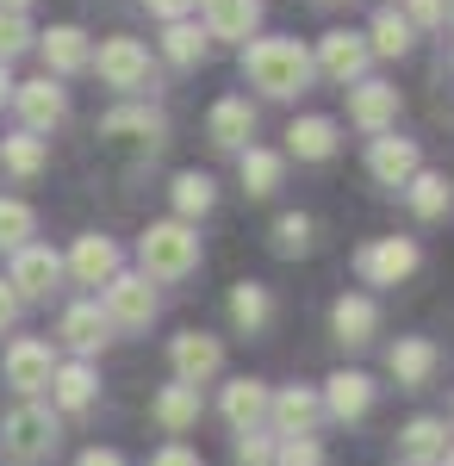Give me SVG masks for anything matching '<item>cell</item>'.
I'll return each instance as SVG.
<instances>
[{
  "label": "cell",
  "mask_w": 454,
  "mask_h": 466,
  "mask_svg": "<svg viewBox=\"0 0 454 466\" xmlns=\"http://www.w3.org/2000/svg\"><path fill=\"white\" fill-rule=\"evenodd\" d=\"M349 118L361 131L386 137V125L398 118V87H386V81H355L349 87Z\"/></svg>",
  "instance_id": "10"
},
{
  "label": "cell",
  "mask_w": 454,
  "mask_h": 466,
  "mask_svg": "<svg viewBox=\"0 0 454 466\" xmlns=\"http://www.w3.org/2000/svg\"><path fill=\"white\" fill-rule=\"evenodd\" d=\"M100 131L106 137H125V144H162V137H169V118H162V112L156 106H119V112H106L100 118Z\"/></svg>",
  "instance_id": "12"
},
{
  "label": "cell",
  "mask_w": 454,
  "mask_h": 466,
  "mask_svg": "<svg viewBox=\"0 0 454 466\" xmlns=\"http://www.w3.org/2000/svg\"><path fill=\"white\" fill-rule=\"evenodd\" d=\"M37 230V218L26 199H0V249H26Z\"/></svg>",
  "instance_id": "31"
},
{
  "label": "cell",
  "mask_w": 454,
  "mask_h": 466,
  "mask_svg": "<svg viewBox=\"0 0 454 466\" xmlns=\"http://www.w3.org/2000/svg\"><path fill=\"white\" fill-rule=\"evenodd\" d=\"M317 63H324V75H336V81H355V75L367 69V44H361L355 32H324Z\"/></svg>",
  "instance_id": "20"
},
{
  "label": "cell",
  "mask_w": 454,
  "mask_h": 466,
  "mask_svg": "<svg viewBox=\"0 0 454 466\" xmlns=\"http://www.w3.org/2000/svg\"><path fill=\"white\" fill-rule=\"evenodd\" d=\"M94 69H100V81H112V87H143V81H150V50H143L138 37H106Z\"/></svg>",
  "instance_id": "7"
},
{
  "label": "cell",
  "mask_w": 454,
  "mask_h": 466,
  "mask_svg": "<svg viewBox=\"0 0 454 466\" xmlns=\"http://www.w3.org/2000/svg\"><path fill=\"white\" fill-rule=\"evenodd\" d=\"M237 466H274V448H268V435H262V430L237 435Z\"/></svg>",
  "instance_id": "40"
},
{
  "label": "cell",
  "mask_w": 454,
  "mask_h": 466,
  "mask_svg": "<svg viewBox=\"0 0 454 466\" xmlns=\"http://www.w3.org/2000/svg\"><path fill=\"white\" fill-rule=\"evenodd\" d=\"M13 106H19V118L32 125V137L37 131H50V125H63L69 118V94L44 75V81H26V87H13Z\"/></svg>",
  "instance_id": "9"
},
{
  "label": "cell",
  "mask_w": 454,
  "mask_h": 466,
  "mask_svg": "<svg viewBox=\"0 0 454 466\" xmlns=\"http://www.w3.org/2000/svg\"><path fill=\"white\" fill-rule=\"evenodd\" d=\"M206 131H212L218 149H249V137H255V106H249V100H218L212 118H206Z\"/></svg>",
  "instance_id": "14"
},
{
  "label": "cell",
  "mask_w": 454,
  "mask_h": 466,
  "mask_svg": "<svg viewBox=\"0 0 454 466\" xmlns=\"http://www.w3.org/2000/svg\"><path fill=\"white\" fill-rule=\"evenodd\" d=\"M418 261L423 255H418L411 237H380V243H361V249H355V274H361L367 287H398Z\"/></svg>",
  "instance_id": "4"
},
{
  "label": "cell",
  "mask_w": 454,
  "mask_h": 466,
  "mask_svg": "<svg viewBox=\"0 0 454 466\" xmlns=\"http://www.w3.org/2000/svg\"><path fill=\"white\" fill-rule=\"evenodd\" d=\"M150 466H200V454H193V448H181V441H169V448H162Z\"/></svg>",
  "instance_id": "42"
},
{
  "label": "cell",
  "mask_w": 454,
  "mask_h": 466,
  "mask_svg": "<svg viewBox=\"0 0 454 466\" xmlns=\"http://www.w3.org/2000/svg\"><path fill=\"white\" fill-rule=\"evenodd\" d=\"M106 336H112V323H106L100 305H69V311H63V342H69L75 355L106 349Z\"/></svg>",
  "instance_id": "21"
},
{
  "label": "cell",
  "mask_w": 454,
  "mask_h": 466,
  "mask_svg": "<svg viewBox=\"0 0 454 466\" xmlns=\"http://www.w3.org/2000/svg\"><path fill=\"white\" fill-rule=\"evenodd\" d=\"M156 318V287L138 280V274H112L106 280V323L112 329H143Z\"/></svg>",
  "instance_id": "5"
},
{
  "label": "cell",
  "mask_w": 454,
  "mask_h": 466,
  "mask_svg": "<svg viewBox=\"0 0 454 466\" xmlns=\"http://www.w3.org/2000/svg\"><path fill=\"white\" fill-rule=\"evenodd\" d=\"M367 50H380V56H405V50H411V19L380 13V19H374V44H367Z\"/></svg>",
  "instance_id": "35"
},
{
  "label": "cell",
  "mask_w": 454,
  "mask_h": 466,
  "mask_svg": "<svg viewBox=\"0 0 454 466\" xmlns=\"http://www.w3.org/2000/svg\"><path fill=\"white\" fill-rule=\"evenodd\" d=\"M243 75L262 94L293 100V94H305V81H312V56H305V44H293V37H255L243 50Z\"/></svg>",
  "instance_id": "1"
},
{
  "label": "cell",
  "mask_w": 454,
  "mask_h": 466,
  "mask_svg": "<svg viewBox=\"0 0 454 466\" xmlns=\"http://www.w3.org/2000/svg\"><path fill=\"white\" fill-rule=\"evenodd\" d=\"M231 318L243 323V329H262V323L274 318V305H268V287H255V280H237V292H231Z\"/></svg>",
  "instance_id": "30"
},
{
  "label": "cell",
  "mask_w": 454,
  "mask_h": 466,
  "mask_svg": "<svg viewBox=\"0 0 454 466\" xmlns=\"http://www.w3.org/2000/svg\"><path fill=\"white\" fill-rule=\"evenodd\" d=\"M69 268H75V280H88V287H106L112 274H119V243L112 237H81L69 255Z\"/></svg>",
  "instance_id": "19"
},
{
  "label": "cell",
  "mask_w": 454,
  "mask_h": 466,
  "mask_svg": "<svg viewBox=\"0 0 454 466\" xmlns=\"http://www.w3.org/2000/svg\"><path fill=\"white\" fill-rule=\"evenodd\" d=\"M449 19H454V0H449Z\"/></svg>",
  "instance_id": "49"
},
{
  "label": "cell",
  "mask_w": 454,
  "mask_h": 466,
  "mask_svg": "<svg viewBox=\"0 0 454 466\" xmlns=\"http://www.w3.org/2000/svg\"><path fill=\"white\" fill-rule=\"evenodd\" d=\"M442 466H454V448H449V454H442Z\"/></svg>",
  "instance_id": "48"
},
{
  "label": "cell",
  "mask_w": 454,
  "mask_h": 466,
  "mask_svg": "<svg viewBox=\"0 0 454 466\" xmlns=\"http://www.w3.org/2000/svg\"><path fill=\"white\" fill-rule=\"evenodd\" d=\"M367 404H374V380H367V373H336V380L324 386V410L343 417V423L367 417Z\"/></svg>",
  "instance_id": "18"
},
{
  "label": "cell",
  "mask_w": 454,
  "mask_h": 466,
  "mask_svg": "<svg viewBox=\"0 0 454 466\" xmlns=\"http://www.w3.org/2000/svg\"><path fill=\"white\" fill-rule=\"evenodd\" d=\"M262 417H268V386L262 380H237V386H224V423L237 435L262 430Z\"/></svg>",
  "instance_id": "17"
},
{
  "label": "cell",
  "mask_w": 454,
  "mask_h": 466,
  "mask_svg": "<svg viewBox=\"0 0 454 466\" xmlns=\"http://www.w3.org/2000/svg\"><path fill=\"white\" fill-rule=\"evenodd\" d=\"M50 392H57L63 410H88V404H94V367H88V360L57 367V373H50Z\"/></svg>",
  "instance_id": "28"
},
{
  "label": "cell",
  "mask_w": 454,
  "mask_h": 466,
  "mask_svg": "<svg viewBox=\"0 0 454 466\" xmlns=\"http://www.w3.org/2000/svg\"><path fill=\"white\" fill-rule=\"evenodd\" d=\"M367 168H374L380 187H405V180L418 175V144H411V137H374Z\"/></svg>",
  "instance_id": "13"
},
{
  "label": "cell",
  "mask_w": 454,
  "mask_h": 466,
  "mask_svg": "<svg viewBox=\"0 0 454 466\" xmlns=\"http://www.w3.org/2000/svg\"><path fill=\"white\" fill-rule=\"evenodd\" d=\"M411 19L418 25H442L449 19V0H411Z\"/></svg>",
  "instance_id": "41"
},
{
  "label": "cell",
  "mask_w": 454,
  "mask_h": 466,
  "mask_svg": "<svg viewBox=\"0 0 454 466\" xmlns=\"http://www.w3.org/2000/svg\"><path fill=\"white\" fill-rule=\"evenodd\" d=\"M169 360H175L181 386H206L212 373L224 367V349H218V336H206V329H187V336H175Z\"/></svg>",
  "instance_id": "8"
},
{
  "label": "cell",
  "mask_w": 454,
  "mask_h": 466,
  "mask_svg": "<svg viewBox=\"0 0 454 466\" xmlns=\"http://www.w3.org/2000/svg\"><path fill=\"white\" fill-rule=\"evenodd\" d=\"M386 367H392V380H398V386H423V380L436 373V342H423V336H405V342H392Z\"/></svg>",
  "instance_id": "24"
},
{
  "label": "cell",
  "mask_w": 454,
  "mask_h": 466,
  "mask_svg": "<svg viewBox=\"0 0 454 466\" xmlns=\"http://www.w3.org/2000/svg\"><path fill=\"white\" fill-rule=\"evenodd\" d=\"M143 6H150L156 19H169V25H175V19H187V6H193V0H143Z\"/></svg>",
  "instance_id": "43"
},
{
  "label": "cell",
  "mask_w": 454,
  "mask_h": 466,
  "mask_svg": "<svg viewBox=\"0 0 454 466\" xmlns=\"http://www.w3.org/2000/svg\"><path fill=\"white\" fill-rule=\"evenodd\" d=\"M268 417H274L280 435H312V423L324 417V398L312 386H286L280 398H268Z\"/></svg>",
  "instance_id": "11"
},
{
  "label": "cell",
  "mask_w": 454,
  "mask_h": 466,
  "mask_svg": "<svg viewBox=\"0 0 454 466\" xmlns=\"http://www.w3.org/2000/svg\"><path fill=\"white\" fill-rule=\"evenodd\" d=\"M57 280H63V255H57V249H44V243L13 249V274H6V287L19 292V299H44Z\"/></svg>",
  "instance_id": "6"
},
{
  "label": "cell",
  "mask_w": 454,
  "mask_h": 466,
  "mask_svg": "<svg viewBox=\"0 0 454 466\" xmlns=\"http://www.w3.org/2000/svg\"><path fill=\"white\" fill-rule=\"evenodd\" d=\"M330 329H336V342H374V329H380V311H374V299H336V311H330Z\"/></svg>",
  "instance_id": "23"
},
{
  "label": "cell",
  "mask_w": 454,
  "mask_h": 466,
  "mask_svg": "<svg viewBox=\"0 0 454 466\" xmlns=\"http://www.w3.org/2000/svg\"><path fill=\"white\" fill-rule=\"evenodd\" d=\"M262 25V0H212L206 6V37H249Z\"/></svg>",
  "instance_id": "25"
},
{
  "label": "cell",
  "mask_w": 454,
  "mask_h": 466,
  "mask_svg": "<svg viewBox=\"0 0 454 466\" xmlns=\"http://www.w3.org/2000/svg\"><path fill=\"white\" fill-rule=\"evenodd\" d=\"M26 6H32V0H0V13H26Z\"/></svg>",
  "instance_id": "47"
},
{
  "label": "cell",
  "mask_w": 454,
  "mask_h": 466,
  "mask_svg": "<svg viewBox=\"0 0 454 466\" xmlns=\"http://www.w3.org/2000/svg\"><path fill=\"white\" fill-rule=\"evenodd\" d=\"M75 466H125V461H119L112 448H88V454H81V461H75Z\"/></svg>",
  "instance_id": "45"
},
{
  "label": "cell",
  "mask_w": 454,
  "mask_h": 466,
  "mask_svg": "<svg viewBox=\"0 0 454 466\" xmlns=\"http://www.w3.org/2000/svg\"><path fill=\"white\" fill-rule=\"evenodd\" d=\"M50 342H13L6 349V380L19 386V392H44L50 386Z\"/></svg>",
  "instance_id": "15"
},
{
  "label": "cell",
  "mask_w": 454,
  "mask_h": 466,
  "mask_svg": "<svg viewBox=\"0 0 454 466\" xmlns=\"http://www.w3.org/2000/svg\"><path fill=\"white\" fill-rule=\"evenodd\" d=\"M405 454H411V466H442V454H449V430L436 423V417H418V423H405Z\"/></svg>",
  "instance_id": "27"
},
{
  "label": "cell",
  "mask_w": 454,
  "mask_h": 466,
  "mask_svg": "<svg viewBox=\"0 0 454 466\" xmlns=\"http://www.w3.org/2000/svg\"><path fill=\"white\" fill-rule=\"evenodd\" d=\"M200 6H212V0H200Z\"/></svg>",
  "instance_id": "50"
},
{
  "label": "cell",
  "mask_w": 454,
  "mask_h": 466,
  "mask_svg": "<svg viewBox=\"0 0 454 466\" xmlns=\"http://www.w3.org/2000/svg\"><path fill=\"white\" fill-rule=\"evenodd\" d=\"M50 448H57V417H50L44 404H19V410L0 423V454L13 466H37Z\"/></svg>",
  "instance_id": "3"
},
{
  "label": "cell",
  "mask_w": 454,
  "mask_h": 466,
  "mask_svg": "<svg viewBox=\"0 0 454 466\" xmlns=\"http://www.w3.org/2000/svg\"><path fill=\"white\" fill-rule=\"evenodd\" d=\"M175 212H181V224L212 212V175H181L175 180Z\"/></svg>",
  "instance_id": "34"
},
{
  "label": "cell",
  "mask_w": 454,
  "mask_h": 466,
  "mask_svg": "<svg viewBox=\"0 0 454 466\" xmlns=\"http://www.w3.org/2000/svg\"><path fill=\"white\" fill-rule=\"evenodd\" d=\"M286 149H293L299 162H330V156H336V125H330V118H293V125H286Z\"/></svg>",
  "instance_id": "22"
},
{
  "label": "cell",
  "mask_w": 454,
  "mask_h": 466,
  "mask_svg": "<svg viewBox=\"0 0 454 466\" xmlns=\"http://www.w3.org/2000/svg\"><path fill=\"white\" fill-rule=\"evenodd\" d=\"M13 318H19V292H13L6 280H0V329H6Z\"/></svg>",
  "instance_id": "44"
},
{
  "label": "cell",
  "mask_w": 454,
  "mask_h": 466,
  "mask_svg": "<svg viewBox=\"0 0 454 466\" xmlns=\"http://www.w3.org/2000/svg\"><path fill=\"white\" fill-rule=\"evenodd\" d=\"M138 255H143V280H181V274L200 268V237H193V224L169 218V224H150L143 230Z\"/></svg>",
  "instance_id": "2"
},
{
  "label": "cell",
  "mask_w": 454,
  "mask_h": 466,
  "mask_svg": "<svg viewBox=\"0 0 454 466\" xmlns=\"http://www.w3.org/2000/svg\"><path fill=\"white\" fill-rule=\"evenodd\" d=\"M237 156H243V193L249 199H268V193H274L280 187V168H286V162H280L274 149H237Z\"/></svg>",
  "instance_id": "29"
},
{
  "label": "cell",
  "mask_w": 454,
  "mask_h": 466,
  "mask_svg": "<svg viewBox=\"0 0 454 466\" xmlns=\"http://www.w3.org/2000/svg\"><path fill=\"white\" fill-rule=\"evenodd\" d=\"M206 25H187V19H175L169 25V37H162V50H169V63H200L206 56Z\"/></svg>",
  "instance_id": "33"
},
{
  "label": "cell",
  "mask_w": 454,
  "mask_h": 466,
  "mask_svg": "<svg viewBox=\"0 0 454 466\" xmlns=\"http://www.w3.org/2000/svg\"><path fill=\"white\" fill-rule=\"evenodd\" d=\"M156 423L169 435H181V430H193L200 423V386H162V398H156Z\"/></svg>",
  "instance_id": "26"
},
{
  "label": "cell",
  "mask_w": 454,
  "mask_h": 466,
  "mask_svg": "<svg viewBox=\"0 0 454 466\" xmlns=\"http://www.w3.org/2000/svg\"><path fill=\"white\" fill-rule=\"evenodd\" d=\"M274 466H324V448H317L312 435H286L274 448Z\"/></svg>",
  "instance_id": "38"
},
{
  "label": "cell",
  "mask_w": 454,
  "mask_h": 466,
  "mask_svg": "<svg viewBox=\"0 0 454 466\" xmlns=\"http://www.w3.org/2000/svg\"><path fill=\"white\" fill-rule=\"evenodd\" d=\"M19 50H32V25H26V13H0V63L19 56Z\"/></svg>",
  "instance_id": "39"
},
{
  "label": "cell",
  "mask_w": 454,
  "mask_h": 466,
  "mask_svg": "<svg viewBox=\"0 0 454 466\" xmlns=\"http://www.w3.org/2000/svg\"><path fill=\"white\" fill-rule=\"evenodd\" d=\"M405 187H411V212H418V218H442V212H449V180H442V175H423V168H418Z\"/></svg>",
  "instance_id": "32"
},
{
  "label": "cell",
  "mask_w": 454,
  "mask_h": 466,
  "mask_svg": "<svg viewBox=\"0 0 454 466\" xmlns=\"http://www.w3.org/2000/svg\"><path fill=\"white\" fill-rule=\"evenodd\" d=\"M13 100V81H6V63H0V106Z\"/></svg>",
  "instance_id": "46"
},
{
  "label": "cell",
  "mask_w": 454,
  "mask_h": 466,
  "mask_svg": "<svg viewBox=\"0 0 454 466\" xmlns=\"http://www.w3.org/2000/svg\"><path fill=\"white\" fill-rule=\"evenodd\" d=\"M0 156H6L13 175H37V168H44V137H32V131H26V137H6Z\"/></svg>",
  "instance_id": "37"
},
{
  "label": "cell",
  "mask_w": 454,
  "mask_h": 466,
  "mask_svg": "<svg viewBox=\"0 0 454 466\" xmlns=\"http://www.w3.org/2000/svg\"><path fill=\"white\" fill-rule=\"evenodd\" d=\"M37 50H44V69H57V75H75V69H88V63H94L88 32H75V25H50Z\"/></svg>",
  "instance_id": "16"
},
{
  "label": "cell",
  "mask_w": 454,
  "mask_h": 466,
  "mask_svg": "<svg viewBox=\"0 0 454 466\" xmlns=\"http://www.w3.org/2000/svg\"><path fill=\"white\" fill-rule=\"evenodd\" d=\"M312 249V218L305 212H286L274 224V255H305Z\"/></svg>",
  "instance_id": "36"
}]
</instances>
